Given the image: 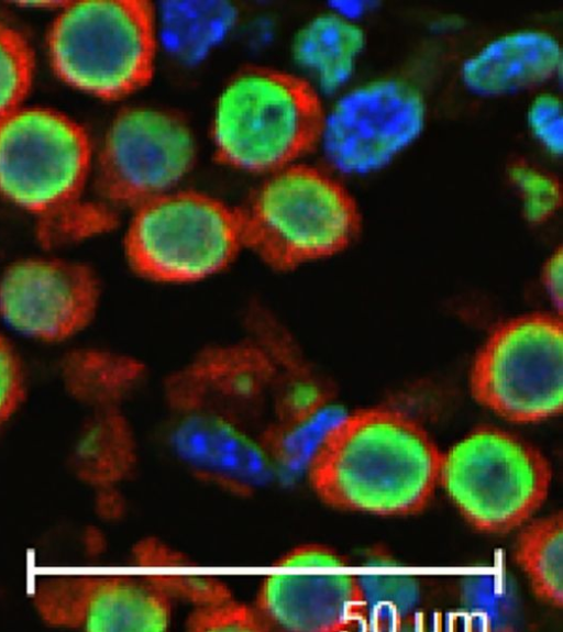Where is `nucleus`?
I'll list each match as a JSON object with an SVG mask.
<instances>
[{"label":"nucleus","instance_id":"nucleus-1","mask_svg":"<svg viewBox=\"0 0 563 632\" xmlns=\"http://www.w3.org/2000/svg\"><path fill=\"white\" fill-rule=\"evenodd\" d=\"M442 452L406 412L371 407L344 414L308 464L309 480L327 505L377 515L423 511L439 486Z\"/></svg>","mask_w":563,"mask_h":632},{"label":"nucleus","instance_id":"nucleus-2","mask_svg":"<svg viewBox=\"0 0 563 632\" xmlns=\"http://www.w3.org/2000/svg\"><path fill=\"white\" fill-rule=\"evenodd\" d=\"M325 110L306 79L276 68L247 66L220 93L213 121L216 159L250 173H275L311 152Z\"/></svg>","mask_w":563,"mask_h":632},{"label":"nucleus","instance_id":"nucleus-3","mask_svg":"<svg viewBox=\"0 0 563 632\" xmlns=\"http://www.w3.org/2000/svg\"><path fill=\"white\" fill-rule=\"evenodd\" d=\"M156 11L146 0L67 1L46 34L54 74L87 95L119 100L153 77Z\"/></svg>","mask_w":563,"mask_h":632},{"label":"nucleus","instance_id":"nucleus-4","mask_svg":"<svg viewBox=\"0 0 563 632\" xmlns=\"http://www.w3.org/2000/svg\"><path fill=\"white\" fill-rule=\"evenodd\" d=\"M240 212L244 246L282 269L341 252L361 226L350 191L324 170L305 164L273 173Z\"/></svg>","mask_w":563,"mask_h":632},{"label":"nucleus","instance_id":"nucleus-5","mask_svg":"<svg viewBox=\"0 0 563 632\" xmlns=\"http://www.w3.org/2000/svg\"><path fill=\"white\" fill-rule=\"evenodd\" d=\"M551 481L544 454L496 426H478L442 453L439 485L481 532L503 534L523 525L545 502Z\"/></svg>","mask_w":563,"mask_h":632},{"label":"nucleus","instance_id":"nucleus-6","mask_svg":"<svg viewBox=\"0 0 563 632\" xmlns=\"http://www.w3.org/2000/svg\"><path fill=\"white\" fill-rule=\"evenodd\" d=\"M92 170L89 134L68 114L23 104L0 118V196L38 224L81 203Z\"/></svg>","mask_w":563,"mask_h":632},{"label":"nucleus","instance_id":"nucleus-7","mask_svg":"<svg viewBox=\"0 0 563 632\" xmlns=\"http://www.w3.org/2000/svg\"><path fill=\"white\" fill-rule=\"evenodd\" d=\"M242 247L240 209L192 190L168 191L134 209L124 237L133 268L168 282L211 276Z\"/></svg>","mask_w":563,"mask_h":632},{"label":"nucleus","instance_id":"nucleus-8","mask_svg":"<svg viewBox=\"0 0 563 632\" xmlns=\"http://www.w3.org/2000/svg\"><path fill=\"white\" fill-rule=\"evenodd\" d=\"M473 397L500 418L536 423L563 409L561 315L529 313L497 325L470 376Z\"/></svg>","mask_w":563,"mask_h":632},{"label":"nucleus","instance_id":"nucleus-9","mask_svg":"<svg viewBox=\"0 0 563 632\" xmlns=\"http://www.w3.org/2000/svg\"><path fill=\"white\" fill-rule=\"evenodd\" d=\"M428 111L427 99L413 81L376 77L346 89L325 111L319 144L338 173L371 175L421 136Z\"/></svg>","mask_w":563,"mask_h":632},{"label":"nucleus","instance_id":"nucleus-10","mask_svg":"<svg viewBox=\"0 0 563 632\" xmlns=\"http://www.w3.org/2000/svg\"><path fill=\"white\" fill-rule=\"evenodd\" d=\"M195 160V138L180 117L124 108L111 121L93 160L95 187L106 206L136 209L168 192Z\"/></svg>","mask_w":563,"mask_h":632},{"label":"nucleus","instance_id":"nucleus-11","mask_svg":"<svg viewBox=\"0 0 563 632\" xmlns=\"http://www.w3.org/2000/svg\"><path fill=\"white\" fill-rule=\"evenodd\" d=\"M256 606L271 625L294 632H346L367 622L358 575L342 555L319 544L280 557L263 580Z\"/></svg>","mask_w":563,"mask_h":632},{"label":"nucleus","instance_id":"nucleus-12","mask_svg":"<svg viewBox=\"0 0 563 632\" xmlns=\"http://www.w3.org/2000/svg\"><path fill=\"white\" fill-rule=\"evenodd\" d=\"M100 299L95 271L56 256L20 258L0 275V318L20 334L59 343L81 332Z\"/></svg>","mask_w":563,"mask_h":632},{"label":"nucleus","instance_id":"nucleus-13","mask_svg":"<svg viewBox=\"0 0 563 632\" xmlns=\"http://www.w3.org/2000/svg\"><path fill=\"white\" fill-rule=\"evenodd\" d=\"M35 605L51 624L90 632H163L169 597L146 579L126 575H57L38 583Z\"/></svg>","mask_w":563,"mask_h":632},{"label":"nucleus","instance_id":"nucleus-14","mask_svg":"<svg viewBox=\"0 0 563 632\" xmlns=\"http://www.w3.org/2000/svg\"><path fill=\"white\" fill-rule=\"evenodd\" d=\"M563 51L559 38L541 27L498 34L461 63L459 75L471 93L495 98L536 89L559 77Z\"/></svg>","mask_w":563,"mask_h":632},{"label":"nucleus","instance_id":"nucleus-15","mask_svg":"<svg viewBox=\"0 0 563 632\" xmlns=\"http://www.w3.org/2000/svg\"><path fill=\"white\" fill-rule=\"evenodd\" d=\"M174 441L184 459L221 479L246 485L257 484L268 475L261 446L220 417L200 414L186 419Z\"/></svg>","mask_w":563,"mask_h":632},{"label":"nucleus","instance_id":"nucleus-16","mask_svg":"<svg viewBox=\"0 0 563 632\" xmlns=\"http://www.w3.org/2000/svg\"><path fill=\"white\" fill-rule=\"evenodd\" d=\"M366 41L360 22L329 11L314 16L299 30L292 53L323 91L335 92L351 80Z\"/></svg>","mask_w":563,"mask_h":632},{"label":"nucleus","instance_id":"nucleus-17","mask_svg":"<svg viewBox=\"0 0 563 632\" xmlns=\"http://www.w3.org/2000/svg\"><path fill=\"white\" fill-rule=\"evenodd\" d=\"M238 16L225 1H167L159 13V35L178 60H201L229 33Z\"/></svg>","mask_w":563,"mask_h":632},{"label":"nucleus","instance_id":"nucleus-18","mask_svg":"<svg viewBox=\"0 0 563 632\" xmlns=\"http://www.w3.org/2000/svg\"><path fill=\"white\" fill-rule=\"evenodd\" d=\"M514 557L541 601L563 606V513L558 511L527 524L519 533Z\"/></svg>","mask_w":563,"mask_h":632},{"label":"nucleus","instance_id":"nucleus-19","mask_svg":"<svg viewBox=\"0 0 563 632\" xmlns=\"http://www.w3.org/2000/svg\"><path fill=\"white\" fill-rule=\"evenodd\" d=\"M133 461L124 421L110 408H99L88 422L75 454V467L86 481L106 487L119 480Z\"/></svg>","mask_w":563,"mask_h":632},{"label":"nucleus","instance_id":"nucleus-20","mask_svg":"<svg viewBox=\"0 0 563 632\" xmlns=\"http://www.w3.org/2000/svg\"><path fill=\"white\" fill-rule=\"evenodd\" d=\"M144 579L172 596L195 603L197 607L231 599L229 588L213 576L198 572L180 553L155 541L146 540L135 548Z\"/></svg>","mask_w":563,"mask_h":632},{"label":"nucleus","instance_id":"nucleus-21","mask_svg":"<svg viewBox=\"0 0 563 632\" xmlns=\"http://www.w3.org/2000/svg\"><path fill=\"white\" fill-rule=\"evenodd\" d=\"M62 376L70 395L96 408H107L125 390L133 368L111 354L77 350L62 363Z\"/></svg>","mask_w":563,"mask_h":632},{"label":"nucleus","instance_id":"nucleus-22","mask_svg":"<svg viewBox=\"0 0 563 632\" xmlns=\"http://www.w3.org/2000/svg\"><path fill=\"white\" fill-rule=\"evenodd\" d=\"M343 415L339 408L325 404L301 420L280 422L267 433L265 447L286 469H301L308 466L329 429Z\"/></svg>","mask_w":563,"mask_h":632},{"label":"nucleus","instance_id":"nucleus-23","mask_svg":"<svg viewBox=\"0 0 563 632\" xmlns=\"http://www.w3.org/2000/svg\"><path fill=\"white\" fill-rule=\"evenodd\" d=\"M34 74L31 44L23 33L0 19V118L25 104Z\"/></svg>","mask_w":563,"mask_h":632},{"label":"nucleus","instance_id":"nucleus-24","mask_svg":"<svg viewBox=\"0 0 563 632\" xmlns=\"http://www.w3.org/2000/svg\"><path fill=\"white\" fill-rule=\"evenodd\" d=\"M364 594L367 621L379 627L400 622L415 608L419 590L413 577L400 573L358 575Z\"/></svg>","mask_w":563,"mask_h":632},{"label":"nucleus","instance_id":"nucleus-25","mask_svg":"<svg viewBox=\"0 0 563 632\" xmlns=\"http://www.w3.org/2000/svg\"><path fill=\"white\" fill-rule=\"evenodd\" d=\"M507 178L521 201L523 218L534 224L548 221L560 209L562 187L544 168L526 159L512 160Z\"/></svg>","mask_w":563,"mask_h":632},{"label":"nucleus","instance_id":"nucleus-26","mask_svg":"<svg viewBox=\"0 0 563 632\" xmlns=\"http://www.w3.org/2000/svg\"><path fill=\"white\" fill-rule=\"evenodd\" d=\"M202 369V375H207L206 380L214 389L241 399L255 396L264 386L268 373L263 361L249 354L212 359Z\"/></svg>","mask_w":563,"mask_h":632},{"label":"nucleus","instance_id":"nucleus-27","mask_svg":"<svg viewBox=\"0 0 563 632\" xmlns=\"http://www.w3.org/2000/svg\"><path fill=\"white\" fill-rule=\"evenodd\" d=\"M187 630L195 632H258L271 630V624L258 611L229 599L197 607L188 617Z\"/></svg>","mask_w":563,"mask_h":632},{"label":"nucleus","instance_id":"nucleus-28","mask_svg":"<svg viewBox=\"0 0 563 632\" xmlns=\"http://www.w3.org/2000/svg\"><path fill=\"white\" fill-rule=\"evenodd\" d=\"M526 122L536 142L549 155L560 157L563 149V107L554 91H539L529 102Z\"/></svg>","mask_w":563,"mask_h":632},{"label":"nucleus","instance_id":"nucleus-29","mask_svg":"<svg viewBox=\"0 0 563 632\" xmlns=\"http://www.w3.org/2000/svg\"><path fill=\"white\" fill-rule=\"evenodd\" d=\"M25 397V372L14 345L0 333V426L18 410Z\"/></svg>","mask_w":563,"mask_h":632},{"label":"nucleus","instance_id":"nucleus-30","mask_svg":"<svg viewBox=\"0 0 563 632\" xmlns=\"http://www.w3.org/2000/svg\"><path fill=\"white\" fill-rule=\"evenodd\" d=\"M328 404L324 389L312 378L292 379L282 390L278 400L280 422H292L309 417Z\"/></svg>","mask_w":563,"mask_h":632},{"label":"nucleus","instance_id":"nucleus-31","mask_svg":"<svg viewBox=\"0 0 563 632\" xmlns=\"http://www.w3.org/2000/svg\"><path fill=\"white\" fill-rule=\"evenodd\" d=\"M542 284L556 309L558 314L562 311V248L559 246L545 260L542 268Z\"/></svg>","mask_w":563,"mask_h":632},{"label":"nucleus","instance_id":"nucleus-32","mask_svg":"<svg viewBox=\"0 0 563 632\" xmlns=\"http://www.w3.org/2000/svg\"><path fill=\"white\" fill-rule=\"evenodd\" d=\"M330 11L350 21L360 22L374 8L368 0H338L330 2Z\"/></svg>","mask_w":563,"mask_h":632}]
</instances>
